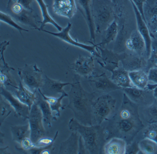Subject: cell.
Here are the masks:
<instances>
[{"label": "cell", "mask_w": 157, "mask_h": 154, "mask_svg": "<svg viewBox=\"0 0 157 154\" xmlns=\"http://www.w3.org/2000/svg\"><path fill=\"white\" fill-rule=\"evenodd\" d=\"M105 127L106 140L113 137L132 143L145 127L139 114V106L124 93L123 101L114 115L107 121Z\"/></svg>", "instance_id": "cell-1"}, {"label": "cell", "mask_w": 157, "mask_h": 154, "mask_svg": "<svg viewBox=\"0 0 157 154\" xmlns=\"http://www.w3.org/2000/svg\"><path fill=\"white\" fill-rule=\"evenodd\" d=\"M80 77L78 74H74L71 88L67 92L69 103L67 108L73 111L79 122L85 126L92 125L93 104L95 93L88 92L83 89Z\"/></svg>", "instance_id": "cell-2"}, {"label": "cell", "mask_w": 157, "mask_h": 154, "mask_svg": "<svg viewBox=\"0 0 157 154\" xmlns=\"http://www.w3.org/2000/svg\"><path fill=\"white\" fill-rule=\"evenodd\" d=\"M68 127L81 136L87 154H104V146L107 142L105 127L101 125H84L73 118L70 120Z\"/></svg>", "instance_id": "cell-3"}, {"label": "cell", "mask_w": 157, "mask_h": 154, "mask_svg": "<svg viewBox=\"0 0 157 154\" xmlns=\"http://www.w3.org/2000/svg\"><path fill=\"white\" fill-rule=\"evenodd\" d=\"M117 90L101 94L94 101L93 122L95 125H101L110 120L116 112L123 101L124 92Z\"/></svg>", "instance_id": "cell-4"}, {"label": "cell", "mask_w": 157, "mask_h": 154, "mask_svg": "<svg viewBox=\"0 0 157 154\" xmlns=\"http://www.w3.org/2000/svg\"><path fill=\"white\" fill-rule=\"evenodd\" d=\"M92 14L96 32H103L116 19L112 0H93Z\"/></svg>", "instance_id": "cell-5"}, {"label": "cell", "mask_w": 157, "mask_h": 154, "mask_svg": "<svg viewBox=\"0 0 157 154\" xmlns=\"http://www.w3.org/2000/svg\"><path fill=\"white\" fill-rule=\"evenodd\" d=\"M6 10L8 14L17 23L29 26L34 30L39 28L38 24L39 23H41V22L37 20V16L34 13L33 11L26 9L13 0H9Z\"/></svg>", "instance_id": "cell-6"}, {"label": "cell", "mask_w": 157, "mask_h": 154, "mask_svg": "<svg viewBox=\"0 0 157 154\" xmlns=\"http://www.w3.org/2000/svg\"><path fill=\"white\" fill-rule=\"evenodd\" d=\"M18 74L22 83L33 92H36L44 85L43 71L36 64H25L18 69Z\"/></svg>", "instance_id": "cell-7"}, {"label": "cell", "mask_w": 157, "mask_h": 154, "mask_svg": "<svg viewBox=\"0 0 157 154\" xmlns=\"http://www.w3.org/2000/svg\"><path fill=\"white\" fill-rule=\"evenodd\" d=\"M71 27H72V24L69 22L68 23L66 27L63 28L62 31L59 32H53L44 29H42L39 31L53 36L69 44L86 50L87 52H89L93 56L101 58V54L99 53L98 48H97V46L96 44L94 43L91 42H88L92 45H90L85 44L79 43L77 40H74L71 37L70 34V32L71 30Z\"/></svg>", "instance_id": "cell-8"}, {"label": "cell", "mask_w": 157, "mask_h": 154, "mask_svg": "<svg viewBox=\"0 0 157 154\" xmlns=\"http://www.w3.org/2000/svg\"><path fill=\"white\" fill-rule=\"evenodd\" d=\"M28 120L31 130L30 137L34 144H36L40 138L48 135V132H47L43 124L42 111L36 103L32 106Z\"/></svg>", "instance_id": "cell-9"}, {"label": "cell", "mask_w": 157, "mask_h": 154, "mask_svg": "<svg viewBox=\"0 0 157 154\" xmlns=\"http://www.w3.org/2000/svg\"><path fill=\"white\" fill-rule=\"evenodd\" d=\"M89 84L93 90V92L95 94H101L109 93L112 92L122 90L121 88L116 85L108 77L105 72L101 73H94L88 78Z\"/></svg>", "instance_id": "cell-10"}, {"label": "cell", "mask_w": 157, "mask_h": 154, "mask_svg": "<svg viewBox=\"0 0 157 154\" xmlns=\"http://www.w3.org/2000/svg\"><path fill=\"white\" fill-rule=\"evenodd\" d=\"M124 93L128 99L139 107H146L154 103L156 98L153 90L149 89H141L136 87L123 89Z\"/></svg>", "instance_id": "cell-11"}, {"label": "cell", "mask_w": 157, "mask_h": 154, "mask_svg": "<svg viewBox=\"0 0 157 154\" xmlns=\"http://www.w3.org/2000/svg\"><path fill=\"white\" fill-rule=\"evenodd\" d=\"M1 95L14 110L15 117L21 118L23 121L28 120L31 111L28 105L21 102L13 92L2 86H1Z\"/></svg>", "instance_id": "cell-12"}, {"label": "cell", "mask_w": 157, "mask_h": 154, "mask_svg": "<svg viewBox=\"0 0 157 154\" xmlns=\"http://www.w3.org/2000/svg\"><path fill=\"white\" fill-rule=\"evenodd\" d=\"M70 69L80 77L88 78L95 70L93 56L86 57L79 55L76 61L71 65Z\"/></svg>", "instance_id": "cell-13"}, {"label": "cell", "mask_w": 157, "mask_h": 154, "mask_svg": "<svg viewBox=\"0 0 157 154\" xmlns=\"http://www.w3.org/2000/svg\"><path fill=\"white\" fill-rule=\"evenodd\" d=\"M78 9L82 14L89 28L91 42L95 43V25L92 14L93 0H76Z\"/></svg>", "instance_id": "cell-14"}, {"label": "cell", "mask_w": 157, "mask_h": 154, "mask_svg": "<svg viewBox=\"0 0 157 154\" xmlns=\"http://www.w3.org/2000/svg\"><path fill=\"white\" fill-rule=\"evenodd\" d=\"M122 67L128 71L146 69L147 59L144 56L134 53H124V56L120 61Z\"/></svg>", "instance_id": "cell-15"}, {"label": "cell", "mask_w": 157, "mask_h": 154, "mask_svg": "<svg viewBox=\"0 0 157 154\" xmlns=\"http://www.w3.org/2000/svg\"><path fill=\"white\" fill-rule=\"evenodd\" d=\"M52 9L58 16L71 19L77 13L76 0H53Z\"/></svg>", "instance_id": "cell-16"}, {"label": "cell", "mask_w": 157, "mask_h": 154, "mask_svg": "<svg viewBox=\"0 0 157 154\" xmlns=\"http://www.w3.org/2000/svg\"><path fill=\"white\" fill-rule=\"evenodd\" d=\"M97 48L101 52V58L102 60V62L97 60V63L103 68L111 71L119 67L118 64L120 63V61L124 56V53L119 54L117 53L114 54V52L98 46Z\"/></svg>", "instance_id": "cell-17"}, {"label": "cell", "mask_w": 157, "mask_h": 154, "mask_svg": "<svg viewBox=\"0 0 157 154\" xmlns=\"http://www.w3.org/2000/svg\"><path fill=\"white\" fill-rule=\"evenodd\" d=\"M144 13L150 32L157 36V0H146Z\"/></svg>", "instance_id": "cell-18"}, {"label": "cell", "mask_w": 157, "mask_h": 154, "mask_svg": "<svg viewBox=\"0 0 157 154\" xmlns=\"http://www.w3.org/2000/svg\"><path fill=\"white\" fill-rule=\"evenodd\" d=\"M134 10V13L136 17V21L137 31L140 33L141 36L143 37L145 43H146V50H147V57L148 58L150 56L151 52V38L150 31L148 27L141 16L140 13L139 11L137 8L134 4L132 0H129Z\"/></svg>", "instance_id": "cell-19"}, {"label": "cell", "mask_w": 157, "mask_h": 154, "mask_svg": "<svg viewBox=\"0 0 157 154\" xmlns=\"http://www.w3.org/2000/svg\"><path fill=\"white\" fill-rule=\"evenodd\" d=\"M70 82H64L60 80H56L45 76L44 85L41 88L43 94L48 97H57L59 94L66 92L64 90L65 86L71 85Z\"/></svg>", "instance_id": "cell-20"}, {"label": "cell", "mask_w": 157, "mask_h": 154, "mask_svg": "<svg viewBox=\"0 0 157 154\" xmlns=\"http://www.w3.org/2000/svg\"><path fill=\"white\" fill-rule=\"evenodd\" d=\"M125 47L131 53L141 56H143L144 53L147 54L146 43L138 31H134L131 33L130 37L126 42Z\"/></svg>", "instance_id": "cell-21"}, {"label": "cell", "mask_w": 157, "mask_h": 154, "mask_svg": "<svg viewBox=\"0 0 157 154\" xmlns=\"http://www.w3.org/2000/svg\"><path fill=\"white\" fill-rule=\"evenodd\" d=\"M36 92L32 91L20 81L18 88L13 93L21 102L28 105L31 110L32 106L36 103L37 98Z\"/></svg>", "instance_id": "cell-22"}, {"label": "cell", "mask_w": 157, "mask_h": 154, "mask_svg": "<svg viewBox=\"0 0 157 154\" xmlns=\"http://www.w3.org/2000/svg\"><path fill=\"white\" fill-rule=\"evenodd\" d=\"M111 79L118 87L123 89L134 87L129 77L128 72L122 67H118L110 71Z\"/></svg>", "instance_id": "cell-23"}, {"label": "cell", "mask_w": 157, "mask_h": 154, "mask_svg": "<svg viewBox=\"0 0 157 154\" xmlns=\"http://www.w3.org/2000/svg\"><path fill=\"white\" fill-rule=\"evenodd\" d=\"M127 145V142L122 138L112 137L104 146V154H125Z\"/></svg>", "instance_id": "cell-24"}, {"label": "cell", "mask_w": 157, "mask_h": 154, "mask_svg": "<svg viewBox=\"0 0 157 154\" xmlns=\"http://www.w3.org/2000/svg\"><path fill=\"white\" fill-rule=\"evenodd\" d=\"M79 137L77 132H72L66 141L61 142L59 154H77L78 150Z\"/></svg>", "instance_id": "cell-25"}, {"label": "cell", "mask_w": 157, "mask_h": 154, "mask_svg": "<svg viewBox=\"0 0 157 154\" xmlns=\"http://www.w3.org/2000/svg\"><path fill=\"white\" fill-rule=\"evenodd\" d=\"M36 103L41 109L43 116V122L48 127H52V122L56 121V116L52 115V110L49 103L44 100L38 92Z\"/></svg>", "instance_id": "cell-26"}, {"label": "cell", "mask_w": 157, "mask_h": 154, "mask_svg": "<svg viewBox=\"0 0 157 154\" xmlns=\"http://www.w3.org/2000/svg\"><path fill=\"white\" fill-rule=\"evenodd\" d=\"M36 1L37 2L40 7L41 13H42V18H43V20L41 22L40 26L37 30L39 31L40 30L44 29V27L46 25L48 24H51L54 27H56L59 32L62 31L63 28L58 24L50 16L48 12V6L46 4L44 0H36Z\"/></svg>", "instance_id": "cell-27"}, {"label": "cell", "mask_w": 157, "mask_h": 154, "mask_svg": "<svg viewBox=\"0 0 157 154\" xmlns=\"http://www.w3.org/2000/svg\"><path fill=\"white\" fill-rule=\"evenodd\" d=\"M38 91L42 95L43 98L49 103L52 111H56V116L57 117H59L60 115V109L64 110L66 108V105L62 104L61 102L64 98L68 97V93L66 92H64L61 94L60 97L57 98V97H48L46 96L44 94H43L41 88L38 89Z\"/></svg>", "instance_id": "cell-28"}, {"label": "cell", "mask_w": 157, "mask_h": 154, "mask_svg": "<svg viewBox=\"0 0 157 154\" xmlns=\"http://www.w3.org/2000/svg\"><path fill=\"white\" fill-rule=\"evenodd\" d=\"M129 77L134 87L141 89H146L149 84L147 74L143 70L128 72Z\"/></svg>", "instance_id": "cell-29"}, {"label": "cell", "mask_w": 157, "mask_h": 154, "mask_svg": "<svg viewBox=\"0 0 157 154\" xmlns=\"http://www.w3.org/2000/svg\"><path fill=\"white\" fill-rule=\"evenodd\" d=\"M12 139L13 141L21 144L25 137L31 136V130L29 123L24 125H15L10 126Z\"/></svg>", "instance_id": "cell-30"}, {"label": "cell", "mask_w": 157, "mask_h": 154, "mask_svg": "<svg viewBox=\"0 0 157 154\" xmlns=\"http://www.w3.org/2000/svg\"><path fill=\"white\" fill-rule=\"evenodd\" d=\"M118 32V24L117 21L115 20L113 22L108 26V27L103 31V34L102 37L101 42L97 46H101L109 43L113 41Z\"/></svg>", "instance_id": "cell-31"}, {"label": "cell", "mask_w": 157, "mask_h": 154, "mask_svg": "<svg viewBox=\"0 0 157 154\" xmlns=\"http://www.w3.org/2000/svg\"><path fill=\"white\" fill-rule=\"evenodd\" d=\"M141 111H139V113H141L143 119L145 122L149 124L157 123V102L156 100L154 103L146 107H140Z\"/></svg>", "instance_id": "cell-32"}, {"label": "cell", "mask_w": 157, "mask_h": 154, "mask_svg": "<svg viewBox=\"0 0 157 154\" xmlns=\"http://www.w3.org/2000/svg\"><path fill=\"white\" fill-rule=\"evenodd\" d=\"M141 154H157V142L148 138H143L138 142Z\"/></svg>", "instance_id": "cell-33"}, {"label": "cell", "mask_w": 157, "mask_h": 154, "mask_svg": "<svg viewBox=\"0 0 157 154\" xmlns=\"http://www.w3.org/2000/svg\"><path fill=\"white\" fill-rule=\"evenodd\" d=\"M0 20L1 21L10 25L11 27L15 28L20 32L22 36V32H29V31L20 26L18 23H17L10 14L5 13L3 12H0Z\"/></svg>", "instance_id": "cell-34"}, {"label": "cell", "mask_w": 157, "mask_h": 154, "mask_svg": "<svg viewBox=\"0 0 157 154\" xmlns=\"http://www.w3.org/2000/svg\"><path fill=\"white\" fill-rule=\"evenodd\" d=\"M142 138H148L157 142V123L149 124L142 130Z\"/></svg>", "instance_id": "cell-35"}, {"label": "cell", "mask_w": 157, "mask_h": 154, "mask_svg": "<svg viewBox=\"0 0 157 154\" xmlns=\"http://www.w3.org/2000/svg\"><path fill=\"white\" fill-rule=\"evenodd\" d=\"M152 67H157V41L151 43V52L150 56L147 59V65L146 69L148 71Z\"/></svg>", "instance_id": "cell-36"}, {"label": "cell", "mask_w": 157, "mask_h": 154, "mask_svg": "<svg viewBox=\"0 0 157 154\" xmlns=\"http://www.w3.org/2000/svg\"><path fill=\"white\" fill-rule=\"evenodd\" d=\"M10 104L2 96H1V126L12 112Z\"/></svg>", "instance_id": "cell-37"}, {"label": "cell", "mask_w": 157, "mask_h": 154, "mask_svg": "<svg viewBox=\"0 0 157 154\" xmlns=\"http://www.w3.org/2000/svg\"><path fill=\"white\" fill-rule=\"evenodd\" d=\"M21 148H18L16 146L17 150L24 154H28V151L34 147L35 144L33 143L31 137H27L23 139L20 144Z\"/></svg>", "instance_id": "cell-38"}, {"label": "cell", "mask_w": 157, "mask_h": 154, "mask_svg": "<svg viewBox=\"0 0 157 154\" xmlns=\"http://www.w3.org/2000/svg\"><path fill=\"white\" fill-rule=\"evenodd\" d=\"M140 152V150L139 147L138 143H137L136 141L134 140L132 143L127 144V145L126 154H139V153H141Z\"/></svg>", "instance_id": "cell-39"}, {"label": "cell", "mask_w": 157, "mask_h": 154, "mask_svg": "<svg viewBox=\"0 0 157 154\" xmlns=\"http://www.w3.org/2000/svg\"><path fill=\"white\" fill-rule=\"evenodd\" d=\"M149 83L150 85L157 84V67H152L147 72Z\"/></svg>", "instance_id": "cell-40"}, {"label": "cell", "mask_w": 157, "mask_h": 154, "mask_svg": "<svg viewBox=\"0 0 157 154\" xmlns=\"http://www.w3.org/2000/svg\"><path fill=\"white\" fill-rule=\"evenodd\" d=\"M132 1L134 2L136 8L138 9L140 13L143 18V20L145 21V18L144 13V6L146 2V0H132Z\"/></svg>", "instance_id": "cell-41"}, {"label": "cell", "mask_w": 157, "mask_h": 154, "mask_svg": "<svg viewBox=\"0 0 157 154\" xmlns=\"http://www.w3.org/2000/svg\"><path fill=\"white\" fill-rule=\"evenodd\" d=\"M19 4H21L24 8L28 10L33 11L32 4L33 0H13Z\"/></svg>", "instance_id": "cell-42"}, {"label": "cell", "mask_w": 157, "mask_h": 154, "mask_svg": "<svg viewBox=\"0 0 157 154\" xmlns=\"http://www.w3.org/2000/svg\"><path fill=\"white\" fill-rule=\"evenodd\" d=\"M86 148L84 145L83 139L81 136H80L79 138L78 150V154H87Z\"/></svg>", "instance_id": "cell-43"}, {"label": "cell", "mask_w": 157, "mask_h": 154, "mask_svg": "<svg viewBox=\"0 0 157 154\" xmlns=\"http://www.w3.org/2000/svg\"><path fill=\"white\" fill-rule=\"evenodd\" d=\"M151 87H148L147 88L153 90L154 97L157 100V84H156V85H151Z\"/></svg>", "instance_id": "cell-44"}, {"label": "cell", "mask_w": 157, "mask_h": 154, "mask_svg": "<svg viewBox=\"0 0 157 154\" xmlns=\"http://www.w3.org/2000/svg\"><path fill=\"white\" fill-rule=\"evenodd\" d=\"M9 148V146H7L6 147H4L2 148L1 147V149H0V151H1H1H3L4 152H3V153L2 154H7V153H8V152H7V148Z\"/></svg>", "instance_id": "cell-45"}, {"label": "cell", "mask_w": 157, "mask_h": 154, "mask_svg": "<svg viewBox=\"0 0 157 154\" xmlns=\"http://www.w3.org/2000/svg\"><path fill=\"white\" fill-rule=\"evenodd\" d=\"M4 133H2V132H1V143L2 144V140H3V137H4Z\"/></svg>", "instance_id": "cell-46"}, {"label": "cell", "mask_w": 157, "mask_h": 154, "mask_svg": "<svg viewBox=\"0 0 157 154\" xmlns=\"http://www.w3.org/2000/svg\"><path fill=\"white\" fill-rule=\"evenodd\" d=\"M124 0H112V1L113 3H116V2H120L123 1Z\"/></svg>", "instance_id": "cell-47"}]
</instances>
